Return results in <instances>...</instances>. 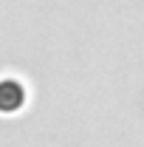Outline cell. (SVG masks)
I'll use <instances>...</instances> for the list:
<instances>
[{"label": "cell", "mask_w": 144, "mask_h": 147, "mask_svg": "<svg viewBox=\"0 0 144 147\" xmlns=\"http://www.w3.org/2000/svg\"><path fill=\"white\" fill-rule=\"evenodd\" d=\"M23 102V88H20L14 79H3L0 82V108L3 110H11Z\"/></svg>", "instance_id": "6da1fadb"}]
</instances>
